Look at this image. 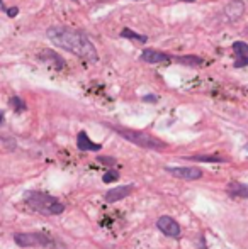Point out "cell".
I'll list each match as a JSON object with an SVG mask.
<instances>
[{
    "label": "cell",
    "instance_id": "cell-20",
    "mask_svg": "<svg viewBox=\"0 0 248 249\" xmlns=\"http://www.w3.org/2000/svg\"><path fill=\"white\" fill-rule=\"evenodd\" d=\"M143 100H144V102H157V97H155V95H144L143 97Z\"/></svg>",
    "mask_w": 248,
    "mask_h": 249
},
{
    "label": "cell",
    "instance_id": "cell-19",
    "mask_svg": "<svg viewBox=\"0 0 248 249\" xmlns=\"http://www.w3.org/2000/svg\"><path fill=\"white\" fill-rule=\"evenodd\" d=\"M97 161L106 166H114L116 165V158L112 156H97Z\"/></svg>",
    "mask_w": 248,
    "mask_h": 249
},
{
    "label": "cell",
    "instance_id": "cell-12",
    "mask_svg": "<svg viewBox=\"0 0 248 249\" xmlns=\"http://www.w3.org/2000/svg\"><path fill=\"white\" fill-rule=\"evenodd\" d=\"M226 192L236 199H248V185L242 182H231L226 186Z\"/></svg>",
    "mask_w": 248,
    "mask_h": 249
},
{
    "label": "cell",
    "instance_id": "cell-22",
    "mask_svg": "<svg viewBox=\"0 0 248 249\" xmlns=\"http://www.w3.org/2000/svg\"><path fill=\"white\" fill-rule=\"evenodd\" d=\"M3 122H5V117H3V112H0V127L3 126Z\"/></svg>",
    "mask_w": 248,
    "mask_h": 249
},
{
    "label": "cell",
    "instance_id": "cell-6",
    "mask_svg": "<svg viewBox=\"0 0 248 249\" xmlns=\"http://www.w3.org/2000/svg\"><path fill=\"white\" fill-rule=\"evenodd\" d=\"M165 171L174 175L175 178L187 180V182H194L202 176V169L195 168V166H184V168H174V166H165Z\"/></svg>",
    "mask_w": 248,
    "mask_h": 249
},
{
    "label": "cell",
    "instance_id": "cell-10",
    "mask_svg": "<svg viewBox=\"0 0 248 249\" xmlns=\"http://www.w3.org/2000/svg\"><path fill=\"white\" fill-rule=\"evenodd\" d=\"M77 148L82 151V153H87V151H101L102 146L97 143H94V141H90V137H89V134L85 133V131H80L77 136Z\"/></svg>",
    "mask_w": 248,
    "mask_h": 249
},
{
    "label": "cell",
    "instance_id": "cell-15",
    "mask_svg": "<svg viewBox=\"0 0 248 249\" xmlns=\"http://www.w3.org/2000/svg\"><path fill=\"white\" fill-rule=\"evenodd\" d=\"M175 61H178V63L184 65V66H201V65L204 63L202 58H199V56H177Z\"/></svg>",
    "mask_w": 248,
    "mask_h": 249
},
{
    "label": "cell",
    "instance_id": "cell-4",
    "mask_svg": "<svg viewBox=\"0 0 248 249\" xmlns=\"http://www.w3.org/2000/svg\"><path fill=\"white\" fill-rule=\"evenodd\" d=\"M112 131L123 136L126 141L136 144V146L143 148V149H151V151H161L167 148V144L163 141L157 139V137L150 136L146 133H140V131H131V129H124V127H116V126H109Z\"/></svg>",
    "mask_w": 248,
    "mask_h": 249
},
{
    "label": "cell",
    "instance_id": "cell-24",
    "mask_svg": "<svg viewBox=\"0 0 248 249\" xmlns=\"http://www.w3.org/2000/svg\"><path fill=\"white\" fill-rule=\"evenodd\" d=\"M245 151H247V153H248V143L245 144Z\"/></svg>",
    "mask_w": 248,
    "mask_h": 249
},
{
    "label": "cell",
    "instance_id": "cell-23",
    "mask_svg": "<svg viewBox=\"0 0 248 249\" xmlns=\"http://www.w3.org/2000/svg\"><path fill=\"white\" fill-rule=\"evenodd\" d=\"M182 2H195V0H182Z\"/></svg>",
    "mask_w": 248,
    "mask_h": 249
},
{
    "label": "cell",
    "instance_id": "cell-18",
    "mask_svg": "<svg viewBox=\"0 0 248 249\" xmlns=\"http://www.w3.org/2000/svg\"><path fill=\"white\" fill-rule=\"evenodd\" d=\"M116 180H119V173L116 171V169H109V171L102 176V182L104 183H112V182H116Z\"/></svg>",
    "mask_w": 248,
    "mask_h": 249
},
{
    "label": "cell",
    "instance_id": "cell-7",
    "mask_svg": "<svg viewBox=\"0 0 248 249\" xmlns=\"http://www.w3.org/2000/svg\"><path fill=\"white\" fill-rule=\"evenodd\" d=\"M134 190V185H123V186H116V188L109 190L106 193V202L107 203H114L119 200L126 199L127 195H131V192Z\"/></svg>",
    "mask_w": 248,
    "mask_h": 249
},
{
    "label": "cell",
    "instance_id": "cell-3",
    "mask_svg": "<svg viewBox=\"0 0 248 249\" xmlns=\"http://www.w3.org/2000/svg\"><path fill=\"white\" fill-rule=\"evenodd\" d=\"M17 246L20 248H46V249H68L67 244L51 237L46 232H17L14 236Z\"/></svg>",
    "mask_w": 248,
    "mask_h": 249
},
{
    "label": "cell",
    "instance_id": "cell-2",
    "mask_svg": "<svg viewBox=\"0 0 248 249\" xmlns=\"http://www.w3.org/2000/svg\"><path fill=\"white\" fill-rule=\"evenodd\" d=\"M24 200L31 209L39 214H44V216H60L67 209V205L61 203L56 197L44 192H26Z\"/></svg>",
    "mask_w": 248,
    "mask_h": 249
},
{
    "label": "cell",
    "instance_id": "cell-8",
    "mask_svg": "<svg viewBox=\"0 0 248 249\" xmlns=\"http://www.w3.org/2000/svg\"><path fill=\"white\" fill-rule=\"evenodd\" d=\"M233 51H235V66L243 68L248 65V44L243 41H236L233 43Z\"/></svg>",
    "mask_w": 248,
    "mask_h": 249
},
{
    "label": "cell",
    "instance_id": "cell-1",
    "mask_svg": "<svg viewBox=\"0 0 248 249\" xmlns=\"http://www.w3.org/2000/svg\"><path fill=\"white\" fill-rule=\"evenodd\" d=\"M46 36L54 46L63 48V50L70 51L75 56H80L87 61H92V63H95V61L99 60L97 50H95V46L92 44V41L89 39L85 34L78 33V31L61 27V26H54L46 31Z\"/></svg>",
    "mask_w": 248,
    "mask_h": 249
},
{
    "label": "cell",
    "instance_id": "cell-17",
    "mask_svg": "<svg viewBox=\"0 0 248 249\" xmlns=\"http://www.w3.org/2000/svg\"><path fill=\"white\" fill-rule=\"evenodd\" d=\"M10 105H12V109L16 110L17 114L24 112V110L27 109L26 102H24L22 99H19V97H12V99H10Z\"/></svg>",
    "mask_w": 248,
    "mask_h": 249
},
{
    "label": "cell",
    "instance_id": "cell-14",
    "mask_svg": "<svg viewBox=\"0 0 248 249\" xmlns=\"http://www.w3.org/2000/svg\"><path fill=\"white\" fill-rule=\"evenodd\" d=\"M185 160L199 161V163H225L226 158L219 156V154H195V156H187Z\"/></svg>",
    "mask_w": 248,
    "mask_h": 249
},
{
    "label": "cell",
    "instance_id": "cell-16",
    "mask_svg": "<svg viewBox=\"0 0 248 249\" xmlns=\"http://www.w3.org/2000/svg\"><path fill=\"white\" fill-rule=\"evenodd\" d=\"M121 37H126V39H136V41H140V43H146V41H148L146 36H143V34H138V33H133L129 27L123 29Z\"/></svg>",
    "mask_w": 248,
    "mask_h": 249
},
{
    "label": "cell",
    "instance_id": "cell-13",
    "mask_svg": "<svg viewBox=\"0 0 248 249\" xmlns=\"http://www.w3.org/2000/svg\"><path fill=\"white\" fill-rule=\"evenodd\" d=\"M39 60L51 65V66H56L58 70H63L65 68V61L61 60V56H58L56 53H53V51H50V50H44V53L39 56Z\"/></svg>",
    "mask_w": 248,
    "mask_h": 249
},
{
    "label": "cell",
    "instance_id": "cell-11",
    "mask_svg": "<svg viewBox=\"0 0 248 249\" xmlns=\"http://www.w3.org/2000/svg\"><path fill=\"white\" fill-rule=\"evenodd\" d=\"M225 14L231 22H235V20H238L240 17L245 14V3H243L242 0H231V2L225 7Z\"/></svg>",
    "mask_w": 248,
    "mask_h": 249
},
{
    "label": "cell",
    "instance_id": "cell-9",
    "mask_svg": "<svg viewBox=\"0 0 248 249\" xmlns=\"http://www.w3.org/2000/svg\"><path fill=\"white\" fill-rule=\"evenodd\" d=\"M141 60L146 61L148 65H158V63H168L172 60L168 54L161 53V51H157V50H144L141 53Z\"/></svg>",
    "mask_w": 248,
    "mask_h": 249
},
{
    "label": "cell",
    "instance_id": "cell-5",
    "mask_svg": "<svg viewBox=\"0 0 248 249\" xmlns=\"http://www.w3.org/2000/svg\"><path fill=\"white\" fill-rule=\"evenodd\" d=\"M157 227L167 237H180V234H182L180 224L170 216H161L160 219L157 220Z\"/></svg>",
    "mask_w": 248,
    "mask_h": 249
},
{
    "label": "cell",
    "instance_id": "cell-21",
    "mask_svg": "<svg viewBox=\"0 0 248 249\" xmlns=\"http://www.w3.org/2000/svg\"><path fill=\"white\" fill-rule=\"evenodd\" d=\"M7 14H9V16H10V17L17 16V9H16V7H14V9H9V12H7Z\"/></svg>",
    "mask_w": 248,
    "mask_h": 249
}]
</instances>
